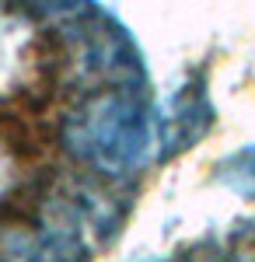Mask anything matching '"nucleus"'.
<instances>
[{
    "instance_id": "obj_5",
    "label": "nucleus",
    "mask_w": 255,
    "mask_h": 262,
    "mask_svg": "<svg viewBox=\"0 0 255 262\" xmlns=\"http://www.w3.org/2000/svg\"><path fill=\"white\" fill-rule=\"evenodd\" d=\"M0 262H88L77 252H70L53 234L21 227V224H4L0 227Z\"/></svg>"
},
{
    "instance_id": "obj_2",
    "label": "nucleus",
    "mask_w": 255,
    "mask_h": 262,
    "mask_svg": "<svg viewBox=\"0 0 255 262\" xmlns=\"http://www.w3.org/2000/svg\"><path fill=\"white\" fill-rule=\"evenodd\" d=\"M70 63L80 70L84 81L109 88H143V56L133 35L116 21V14L101 7L74 11V25L67 28Z\"/></svg>"
},
{
    "instance_id": "obj_1",
    "label": "nucleus",
    "mask_w": 255,
    "mask_h": 262,
    "mask_svg": "<svg viewBox=\"0 0 255 262\" xmlns=\"http://www.w3.org/2000/svg\"><path fill=\"white\" fill-rule=\"evenodd\" d=\"M63 140L77 161L109 179L133 175L157 154V122L143 88L95 91L70 112Z\"/></svg>"
},
{
    "instance_id": "obj_4",
    "label": "nucleus",
    "mask_w": 255,
    "mask_h": 262,
    "mask_svg": "<svg viewBox=\"0 0 255 262\" xmlns=\"http://www.w3.org/2000/svg\"><path fill=\"white\" fill-rule=\"evenodd\" d=\"M154 122H157V158H178L182 150L199 143L214 126V105L206 95V81L189 77L185 84H178L172 91V98L161 105Z\"/></svg>"
},
{
    "instance_id": "obj_3",
    "label": "nucleus",
    "mask_w": 255,
    "mask_h": 262,
    "mask_svg": "<svg viewBox=\"0 0 255 262\" xmlns=\"http://www.w3.org/2000/svg\"><path fill=\"white\" fill-rule=\"evenodd\" d=\"M122 213V203L109 189H98L84 179H67L42 203V231L77 252L80 259H91V252L116 238Z\"/></svg>"
},
{
    "instance_id": "obj_6",
    "label": "nucleus",
    "mask_w": 255,
    "mask_h": 262,
    "mask_svg": "<svg viewBox=\"0 0 255 262\" xmlns=\"http://www.w3.org/2000/svg\"><path fill=\"white\" fill-rule=\"evenodd\" d=\"M217 182L231 189L241 200H255V143H245L231 150L224 161L217 164Z\"/></svg>"
}]
</instances>
